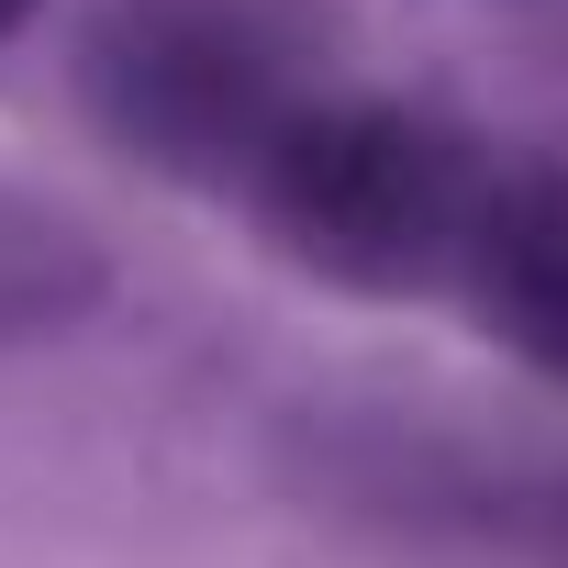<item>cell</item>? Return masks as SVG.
<instances>
[{
    "label": "cell",
    "instance_id": "obj_1",
    "mask_svg": "<svg viewBox=\"0 0 568 568\" xmlns=\"http://www.w3.org/2000/svg\"><path fill=\"white\" fill-rule=\"evenodd\" d=\"M479 179H490V145L457 134L446 112L390 90H302L234 190L291 267L335 278L357 302H413V291H446Z\"/></svg>",
    "mask_w": 568,
    "mask_h": 568
},
{
    "label": "cell",
    "instance_id": "obj_2",
    "mask_svg": "<svg viewBox=\"0 0 568 568\" xmlns=\"http://www.w3.org/2000/svg\"><path fill=\"white\" fill-rule=\"evenodd\" d=\"M79 90L123 156L234 190L313 79L256 0H101L79 45Z\"/></svg>",
    "mask_w": 568,
    "mask_h": 568
},
{
    "label": "cell",
    "instance_id": "obj_3",
    "mask_svg": "<svg viewBox=\"0 0 568 568\" xmlns=\"http://www.w3.org/2000/svg\"><path fill=\"white\" fill-rule=\"evenodd\" d=\"M446 291L501 357H524L535 379H568V168L557 156H490Z\"/></svg>",
    "mask_w": 568,
    "mask_h": 568
},
{
    "label": "cell",
    "instance_id": "obj_4",
    "mask_svg": "<svg viewBox=\"0 0 568 568\" xmlns=\"http://www.w3.org/2000/svg\"><path fill=\"white\" fill-rule=\"evenodd\" d=\"M90 278H101V267H90V245H79L68 223L0 201V324H57V313H79Z\"/></svg>",
    "mask_w": 568,
    "mask_h": 568
},
{
    "label": "cell",
    "instance_id": "obj_5",
    "mask_svg": "<svg viewBox=\"0 0 568 568\" xmlns=\"http://www.w3.org/2000/svg\"><path fill=\"white\" fill-rule=\"evenodd\" d=\"M34 12H45V0H0V45H12V34H23Z\"/></svg>",
    "mask_w": 568,
    "mask_h": 568
}]
</instances>
